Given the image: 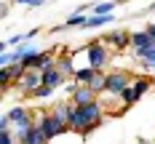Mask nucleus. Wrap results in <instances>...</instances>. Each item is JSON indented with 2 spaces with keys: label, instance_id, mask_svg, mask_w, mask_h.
I'll return each instance as SVG.
<instances>
[{
  "label": "nucleus",
  "instance_id": "1",
  "mask_svg": "<svg viewBox=\"0 0 155 144\" xmlns=\"http://www.w3.org/2000/svg\"><path fill=\"white\" fill-rule=\"evenodd\" d=\"M102 123V104L91 101V104H75L72 101V115H70V128L80 131V133H88Z\"/></svg>",
  "mask_w": 155,
  "mask_h": 144
},
{
  "label": "nucleus",
  "instance_id": "2",
  "mask_svg": "<svg viewBox=\"0 0 155 144\" xmlns=\"http://www.w3.org/2000/svg\"><path fill=\"white\" fill-rule=\"evenodd\" d=\"M88 62L94 69H104L110 62V51L104 48V40H94L88 43Z\"/></svg>",
  "mask_w": 155,
  "mask_h": 144
},
{
  "label": "nucleus",
  "instance_id": "3",
  "mask_svg": "<svg viewBox=\"0 0 155 144\" xmlns=\"http://www.w3.org/2000/svg\"><path fill=\"white\" fill-rule=\"evenodd\" d=\"M131 85V78H128V72H112L107 75V83H104V94L110 96H120Z\"/></svg>",
  "mask_w": 155,
  "mask_h": 144
},
{
  "label": "nucleus",
  "instance_id": "4",
  "mask_svg": "<svg viewBox=\"0 0 155 144\" xmlns=\"http://www.w3.org/2000/svg\"><path fill=\"white\" fill-rule=\"evenodd\" d=\"M131 46H134V53H137L139 59H144V56L155 48V40L147 32H134V35H131Z\"/></svg>",
  "mask_w": 155,
  "mask_h": 144
},
{
  "label": "nucleus",
  "instance_id": "5",
  "mask_svg": "<svg viewBox=\"0 0 155 144\" xmlns=\"http://www.w3.org/2000/svg\"><path fill=\"white\" fill-rule=\"evenodd\" d=\"M38 126L43 128V133H46L48 139H54V136H59V133H62L64 128H67V126H64V120H59V117H56L54 112H48V115H43Z\"/></svg>",
  "mask_w": 155,
  "mask_h": 144
},
{
  "label": "nucleus",
  "instance_id": "6",
  "mask_svg": "<svg viewBox=\"0 0 155 144\" xmlns=\"http://www.w3.org/2000/svg\"><path fill=\"white\" fill-rule=\"evenodd\" d=\"M16 85H21L24 91H35L38 85H43V72L40 69H24L16 78Z\"/></svg>",
  "mask_w": 155,
  "mask_h": 144
},
{
  "label": "nucleus",
  "instance_id": "7",
  "mask_svg": "<svg viewBox=\"0 0 155 144\" xmlns=\"http://www.w3.org/2000/svg\"><path fill=\"white\" fill-rule=\"evenodd\" d=\"M8 120H11V123L16 126V136H21V133H24V131H27V128L32 126L30 112L24 110V107H14V110L8 112Z\"/></svg>",
  "mask_w": 155,
  "mask_h": 144
},
{
  "label": "nucleus",
  "instance_id": "8",
  "mask_svg": "<svg viewBox=\"0 0 155 144\" xmlns=\"http://www.w3.org/2000/svg\"><path fill=\"white\" fill-rule=\"evenodd\" d=\"M21 67H24V69H40V72H43V69H46V67H51V53H46V51H43V53H30V56H24V59H21Z\"/></svg>",
  "mask_w": 155,
  "mask_h": 144
},
{
  "label": "nucleus",
  "instance_id": "9",
  "mask_svg": "<svg viewBox=\"0 0 155 144\" xmlns=\"http://www.w3.org/2000/svg\"><path fill=\"white\" fill-rule=\"evenodd\" d=\"M48 136L43 133V128L40 126H30L21 136H19V144H46Z\"/></svg>",
  "mask_w": 155,
  "mask_h": 144
},
{
  "label": "nucleus",
  "instance_id": "10",
  "mask_svg": "<svg viewBox=\"0 0 155 144\" xmlns=\"http://www.w3.org/2000/svg\"><path fill=\"white\" fill-rule=\"evenodd\" d=\"M62 80H64V72L56 67V62L51 64V67H46V69H43V85L56 88V85H62Z\"/></svg>",
  "mask_w": 155,
  "mask_h": 144
},
{
  "label": "nucleus",
  "instance_id": "11",
  "mask_svg": "<svg viewBox=\"0 0 155 144\" xmlns=\"http://www.w3.org/2000/svg\"><path fill=\"white\" fill-rule=\"evenodd\" d=\"M94 96H96V91L88 88V85H78V88H72V101H75V104H91V101H96Z\"/></svg>",
  "mask_w": 155,
  "mask_h": 144
},
{
  "label": "nucleus",
  "instance_id": "12",
  "mask_svg": "<svg viewBox=\"0 0 155 144\" xmlns=\"http://www.w3.org/2000/svg\"><path fill=\"white\" fill-rule=\"evenodd\" d=\"M104 43H112L115 48H126V43H131V35H126V32H110L104 37Z\"/></svg>",
  "mask_w": 155,
  "mask_h": 144
},
{
  "label": "nucleus",
  "instance_id": "13",
  "mask_svg": "<svg viewBox=\"0 0 155 144\" xmlns=\"http://www.w3.org/2000/svg\"><path fill=\"white\" fill-rule=\"evenodd\" d=\"M153 85V80L150 78H137V80H131V91H134V96H137V101H139V96L147 91Z\"/></svg>",
  "mask_w": 155,
  "mask_h": 144
},
{
  "label": "nucleus",
  "instance_id": "14",
  "mask_svg": "<svg viewBox=\"0 0 155 144\" xmlns=\"http://www.w3.org/2000/svg\"><path fill=\"white\" fill-rule=\"evenodd\" d=\"M56 67L64 72V78H67V75H75V62H72V59H67V56H64V59H59V62H56Z\"/></svg>",
  "mask_w": 155,
  "mask_h": 144
},
{
  "label": "nucleus",
  "instance_id": "15",
  "mask_svg": "<svg viewBox=\"0 0 155 144\" xmlns=\"http://www.w3.org/2000/svg\"><path fill=\"white\" fill-rule=\"evenodd\" d=\"M112 8H115V3H99V5H94V14L104 16V14H110Z\"/></svg>",
  "mask_w": 155,
  "mask_h": 144
},
{
  "label": "nucleus",
  "instance_id": "16",
  "mask_svg": "<svg viewBox=\"0 0 155 144\" xmlns=\"http://www.w3.org/2000/svg\"><path fill=\"white\" fill-rule=\"evenodd\" d=\"M86 21H88V19H86L83 14H75L70 21H67V27H86Z\"/></svg>",
  "mask_w": 155,
  "mask_h": 144
},
{
  "label": "nucleus",
  "instance_id": "17",
  "mask_svg": "<svg viewBox=\"0 0 155 144\" xmlns=\"http://www.w3.org/2000/svg\"><path fill=\"white\" fill-rule=\"evenodd\" d=\"M142 67H144V69H147V67H150V69H155V48L144 56V59H142Z\"/></svg>",
  "mask_w": 155,
  "mask_h": 144
},
{
  "label": "nucleus",
  "instance_id": "18",
  "mask_svg": "<svg viewBox=\"0 0 155 144\" xmlns=\"http://www.w3.org/2000/svg\"><path fill=\"white\" fill-rule=\"evenodd\" d=\"M0 144H14V136H11V128H3V131H0Z\"/></svg>",
  "mask_w": 155,
  "mask_h": 144
},
{
  "label": "nucleus",
  "instance_id": "19",
  "mask_svg": "<svg viewBox=\"0 0 155 144\" xmlns=\"http://www.w3.org/2000/svg\"><path fill=\"white\" fill-rule=\"evenodd\" d=\"M11 62H16L14 53H8V51H3V56H0V67H11Z\"/></svg>",
  "mask_w": 155,
  "mask_h": 144
},
{
  "label": "nucleus",
  "instance_id": "20",
  "mask_svg": "<svg viewBox=\"0 0 155 144\" xmlns=\"http://www.w3.org/2000/svg\"><path fill=\"white\" fill-rule=\"evenodd\" d=\"M51 91H54L51 85H38V88L32 91V96H40V99H43V96H48V94H51Z\"/></svg>",
  "mask_w": 155,
  "mask_h": 144
},
{
  "label": "nucleus",
  "instance_id": "21",
  "mask_svg": "<svg viewBox=\"0 0 155 144\" xmlns=\"http://www.w3.org/2000/svg\"><path fill=\"white\" fill-rule=\"evenodd\" d=\"M16 3H21V5H32V8L43 5V0H16Z\"/></svg>",
  "mask_w": 155,
  "mask_h": 144
},
{
  "label": "nucleus",
  "instance_id": "22",
  "mask_svg": "<svg viewBox=\"0 0 155 144\" xmlns=\"http://www.w3.org/2000/svg\"><path fill=\"white\" fill-rule=\"evenodd\" d=\"M144 32H147V35L155 40V24H147V30H144Z\"/></svg>",
  "mask_w": 155,
  "mask_h": 144
},
{
  "label": "nucleus",
  "instance_id": "23",
  "mask_svg": "<svg viewBox=\"0 0 155 144\" xmlns=\"http://www.w3.org/2000/svg\"><path fill=\"white\" fill-rule=\"evenodd\" d=\"M153 8H155V3H153Z\"/></svg>",
  "mask_w": 155,
  "mask_h": 144
}]
</instances>
